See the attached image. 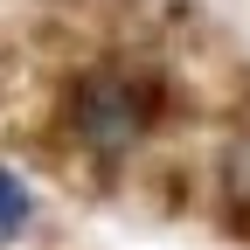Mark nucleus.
I'll return each instance as SVG.
<instances>
[{
    "label": "nucleus",
    "instance_id": "obj_1",
    "mask_svg": "<svg viewBox=\"0 0 250 250\" xmlns=\"http://www.w3.org/2000/svg\"><path fill=\"white\" fill-rule=\"evenodd\" d=\"M153 118H160V83L139 77V70H90L70 90V125H77V139L98 146V153L139 146L153 132Z\"/></svg>",
    "mask_w": 250,
    "mask_h": 250
}]
</instances>
